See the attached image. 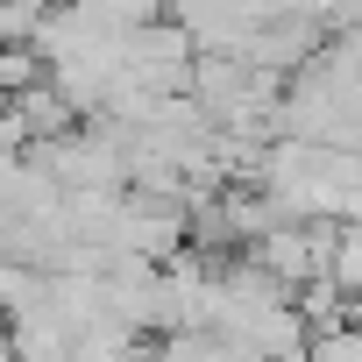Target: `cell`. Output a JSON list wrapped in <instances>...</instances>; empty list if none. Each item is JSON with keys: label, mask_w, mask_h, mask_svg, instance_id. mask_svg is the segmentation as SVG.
<instances>
[{"label": "cell", "mask_w": 362, "mask_h": 362, "mask_svg": "<svg viewBox=\"0 0 362 362\" xmlns=\"http://www.w3.org/2000/svg\"><path fill=\"white\" fill-rule=\"evenodd\" d=\"M348 320H362V291H355V305H348Z\"/></svg>", "instance_id": "6da1fadb"}]
</instances>
